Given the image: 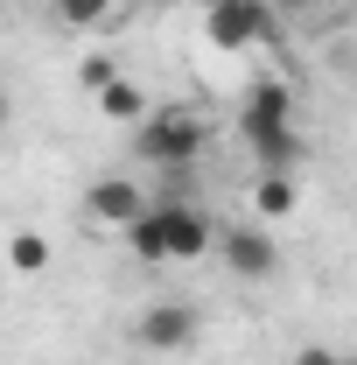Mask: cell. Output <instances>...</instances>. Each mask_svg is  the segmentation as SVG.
I'll return each instance as SVG.
<instances>
[{
  "label": "cell",
  "instance_id": "obj_9",
  "mask_svg": "<svg viewBox=\"0 0 357 365\" xmlns=\"http://www.w3.org/2000/svg\"><path fill=\"white\" fill-rule=\"evenodd\" d=\"M91 106H98V120H112V127H140L154 98H147V91L134 85V71H119L112 85H105V91H98V98H91Z\"/></svg>",
  "mask_w": 357,
  "mask_h": 365
},
{
  "label": "cell",
  "instance_id": "obj_5",
  "mask_svg": "<svg viewBox=\"0 0 357 365\" xmlns=\"http://www.w3.org/2000/svg\"><path fill=\"white\" fill-rule=\"evenodd\" d=\"M140 211H147V190H140L134 176H91L85 204H78V218H85L91 232H127Z\"/></svg>",
  "mask_w": 357,
  "mask_h": 365
},
{
  "label": "cell",
  "instance_id": "obj_15",
  "mask_svg": "<svg viewBox=\"0 0 357 365\" xmlns=\"http://www.w3.org/2000/svg\"><path fill=\"white\" fill-rule=\"evenodd\" d=\"M14 127V98H7V85H0V134Z\"/></svg>",
  "mask_w": 357,
  "mask_h": 365
},
{
  "label": "cell",
  "instance_id": "obj_3",
  "mask_svg": "<svg viewBox=\"0 0 357 365\" xmlns=\"http://www.w3.org/2000/svg\"><path fill=\"white\" fill-rule=\"evenodd\" d=\"M203 7V36L231 56H245V49H260L280 36V14H273L267 0H196Z\"/></svg>",
  "mask_w": 357,
  "mask_h": 365
},
{
  "label": "cell",
  "instance_id": "obj_13",
  "mask_svg": "<svg viewBox=\"0 0 357 365\" xmlns=\"http://www.w3.org/2000/svg\"><path fill=\"white\" fill-rule=\"evenodd\" d=\"M287 365H343V351H336V344H302Z\"/></svg>",
  "mask_w": 357,
  "mask_h": 365
},
{
  "label": "cell",
  "instance_id": "obj_10",
  "mask_svg": "<svg viewBox=\"0 0 357 365\" xmlns=\"http://www.w3.org/2000/svg\"><path fill=\"white\" fill-rule=\"evenodd\" d=\"M7 274H21V281L49 274V232H36V225L14 232V239H7Z\"/></svg>",
  "mask_w": 357,
  "mask_h": 365
},
{
  "label": "cell",
  "instance_id": "obj_14",
  "mask_svg": "<svg viewBox=\"0 0 357 365\" xmlns=\"http://www.w3.org/2000/svg\"><path fill=\"white\" fill-rule=\"evenodd\" d=\"M273 14H280V21H294V14H315V7H322V0H267Z\"/></svg>",
  "mask_w": 357,
  "mask_h": 365
},
{
  "label": "cell",
  "instance_id": "obj_11",
  "mask_svg": "<svg viewBox=\"0 0 357 365\" xmlns=\"http://www.w3.org/2000/svg\"><path fill=\"white\" fill-rule=\"evenodd\" d=\"M112 78H119V56H112V49H91V56H78V91H91V98H98Z\"/></svg>",
  "mask_w": 357,
  "mask_h": 365
},
{
  "label": "cell",
  "instance_id": "obj_16",
  "mask_svg": "<svg viewBox=\"0 0 357 365\" xmlns=\"http://www.w3.org/2000/svg\"><path fill=\"white\" fill-rule=\"evenodd\" d=\"M161 7H196V0H161Z\"/></svg>",
  "mask_w": 357,
  "mask_h": 365
},
{
  "label": "cell",
  "instance_id": "obj_1",
  "mask_svg": "<svg viewBox=\"0 0 357 365\" xmlns=\"http://www.w3.org/2000/svg\"><path fill=\"white\" fill-rule=\"evenodd\" d=\"M238 134L252 140L260 169H302V155H309V140L294 127V91L280 85V78H260V85L238 98Z\"/></svg>",
  "mask_w": 357,
  "mask_h": 365
},
{
  "label": "cell",
  "instance_id": "obj_8",
  "mask_svg": "<svg viewBox=\"0 0 357 365\" xmlns=\"http://www.w3.org/2000/svg\"><path fill=\"white\" fill-rule=\"evenodd\" d=\"M294 211H302V176L294 169H260V182H252V225H280Z\"/></svg>",
  "mask_w": 357,
  "mask_h": 365
},
{
  "label": "cell",
  "instance_id": "obj_4",
  "mask_svg": "<svg viewBox=\"0 0 357 365\" xmlns=\"http://www.w3.org/2000/svg\"><path fill=\"white\" fill-rule=\"evenodd\" d=\"M196 337H203V309L182 302V295H161V302H147V309L134 317V344H140V351H154V359H182V351H196Z\"/></svg>",
  "mask_w": 357,
  "mask_h": 365
},
{
  "label": "cell",
  "instance_id": "obj_6",
  "mask_svg": "<svg viewBox=\"0 0 357 365\" xmlns=\"http://www.w3.org/2000/svg\"><path fill=\"white\" fill-rule=\"evenodd\" d=\"M218 253L238 281H273L280 274V246H273V225H218Z\"/></svg>",
  "mask_w": 357,
  "mask_h": 365
},
{
  "label": "cell",
  "instance_id": "obj_2",
  "mask_svg": "<svg viewBox=\"0 0 357 365\" xmlns=\"http://www.w3.org/2000/svg\"><path fill=\"white\" fill-rule=\"evenodd\" d=\"M211 148V120L203 106H147V120L134 127V155L169 169V176H189V162Z\"/></svg>",
  "mask_w": 357,
  "mask_h": 365
},
{
  "label": "cell",
  "instance_id": "obj_7",
  "mask_svg": "<svg viewBox=\"0 0 357 365\" xmlns=\"http://www.w3.org/2000/svg\"><path fill=\"white\" fill-rule=\"evenodd\" d=\"M154 232H161V260H203L218 246V218L196 204H154Z\"/></svg>",
  "mask_w": 357,
  "mask_h": 365
},
{
  "label": "cell",
  "instance_id": "obj_12",
  "mask_svg": "<svg viewBox=\"0 0 357 365\" xmlns=\"http://www.w3.org/2000/svg\"><path fill=\"white\" fill-rule=\"evenodd\" d=\"M56 14H63L70 29H98V21L112 14V0H56Z\"/></svg>",
  "mask_w": 357,
  "mask_h": 365
}]
</instances>
